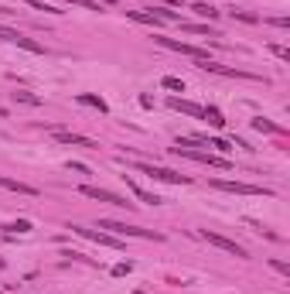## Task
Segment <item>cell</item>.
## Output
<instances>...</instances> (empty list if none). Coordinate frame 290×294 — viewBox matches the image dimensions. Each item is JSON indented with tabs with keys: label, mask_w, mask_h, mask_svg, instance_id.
<instances>
[{
	"label": "cell",
	"mask_w": 290,
	"mask_h": 294,
	"mask_svg": "<svg viewBox=\"0 0 290 294\" xmlns=\"http://www.w3.org/2000/svg\"><path fill=\"white\" fill-rule=\"evenodd\" d=\"M99 229H110L113 236H140V239H164L161 233H150V229L140 226H126V223H116V219H99Z\"/></svg>",
	"instance_id": "6da1fadb"
},
{
	"label": "cell",
	"mask_w": 290,
	"mask_h": 294,
	"mask_svg": "<svg viewBox=\"0 0 290 294\" xmlns=\"http://www.w3.org/2000/svg\"><path fill=\"white\" fill-rule=\"evenodd\" d=\"M78 195L96 199V202H106V205H120V209H130V205H134V202H126L123 195L110 192V188H96V185H78Z\"/></svg>",
	"instance_id": "7a4b0ae2"
},
{
	"label": "cell",
	"mask_w": 290,
	"mask_h": 294,
	"mask_svg": "<svg viewBox=\"0 0 290 294\" xmlns=\"http://www.w3.org/2000/svg\"><path fill=\"white\" fill-rule=\"evenodd\" d=\"M201 239H208L212 247H219L222 253H229V257H239V260H246V247H239L235 239L222 236V233H208V229H201Z\"/></svg>",
	"instance_id": "3957f363"
},
{
	"label": "cell",
	"mask_w": 290,
	"mask_h": 294,
	"mask_svg": "<svg viewBox=\"0 0 290 294\" xmlns=\"http://www.w3.org/2000/svg\"><path fill=\"white\" fill-rule=\"evenodd\" d=\"M219 192H235V195H273L270 188H259V185H246V181H225V178H215L212 181Z\"/></svg>",
	"instance_id": "277c9868"
},
{
	"label": "cell",
	"mask_w": 290,
	"mask_h": 294,
	"mask_svg": "<svg viewBox=\"0 0 290 294\" xmlns=\"http://www.w3.org/2000/svg\"><path fill=\"white\" fill-rule=\"evenodd\" d=\"M157 45L171 48V52H181V55L195 58V62H201V58H208V52H205V48H195V45H188V41H174V38H164V34H157Z\"/></svg>",
	"instance_id": "5b68a950"
},
{
	"label": "cell",
	"mask_w": 290,
	"mask_h": 294,
	"mask_svg": "<svg viewBox=\"0 0 290 294\" xmlns=\"http://www.w3.org/2000/svg\"><path fill=\"white\" fill-rule=\"evenodd\" d=\"M0 41H11V45H17V48H28V52H34V55H41V52H45V45H38V41H31V38H24L21 31L4 28V24H0Z\"/></svg>",
	"instance_id": "8992f818"
},
{
	"label": "cell",
	"mask_w": 290,
	"mask_h": 294,
	"mask_svg": "<svg viewBox=\"0 0 290 294\" xmlns=\"http://www.w3.org/2000/svg\"><path fill=\"white\" fill-rule=\"evenodd\" d=\"M137 168L144 171V175H150V178H157V181H171V185H188V175H178V171H171V168H157V164H137Z\"/></svg>",
	"instance_id": "52a82bcc"
},
{
	"label": "cell",
	"mask_w": 290,
	"mask_h": 294,
	"mask_svg": "<svg viewBox=\"0 0 290 294\" xmlns=\"http://www.w3.org/2000/svg\"><path fill=\"white\" fill-rule=\"evenodd\" d=\"M72 233H78V236H86L92 239V243H99V247H113V250H120V236H110V233H96V229H86V226H68Z\"/></svg>",
	"instance_id": "ba28073f"
},
{
	"label": "cell",
	"mask_w": 290,
	"mask_h": 294,
	"mask_svg": "<svg viewBox=\"0 0 290 294\" xmlns=\"http://www.w3.org/2000/svg\"><path fill=\"white\" fill-rule=\"evenodd\" d=\"M55 140L58 144H72V147H99L96 140H89L82 134H72V130H55Z\"/></svg>",
	"instance_id": "9c48e42d"
},
{
	"label": "cell",
	"mask_w": 290,
	"mask_h": 294,
	"mask_svg": "<svg viewBox=\"0 0 290 294\" xmlns=\"http://www.w3.org/2000/svg\"><path fill=\"white\" fill-rule=\"evenodd\" d=\"M0 188L17 192V195H38V188H34V185H24V181H17V178H4V175H0Z\"/></svg>",
	"instance_id": "30bf717a"
},
{
	"label": "cell",
	"mask_w": 290,
	"mask_h": 294,
	"mask_svg": "<svg viewBox=\"0 0 290 294\" xmlns=\"http://www.w3.org/2000/svg\"><path fill=\"white\" fill-rule=\"evenodd\" d=\"M171 110H178V113H188V116H201V106L198 103H188V100H181V96H171L168 100Z\"/></svg>",
	"instance_id": "8fae6325"
},
{
	"label": "cell",
	"mask_w": 290,
	"mask_h": 294,
	"mask_svg": "<svg viewBox=\"0 0 290 294\" xmlns=\"http://www.w3.org/2000/svg\"><path fill=\"white\" fill-rule=\"evenodd\" d=\"M78 103H82V106H92V110H99V113H110L106 100H102V96H92V92H78Z\"/></svg>",
	"instance_id": "7c38bea8"
},
{
	"label": "cell",
	"mask_w": 290,
	"mask_h": 294,
	"mask_svg": "<svg viewBox=\"0 0 290 294\" xmlns=\"http://www.w3.org/2000/svg\"><path fill=\"white\" fill-rule=\"evenodd\" d=\"M126 14H130L134 21H140V24H154V28H161V24H164L154 11H126Z\"/></svg>",
	"instance_id": "4fadbf2b"
},
{
	"label": "cell",
	"mask_w": 290,
	"mask_h": 294,
	"mask_svg": "<svg viewBox=\"0 0 290 294\" xmlns=\"http://www.w3.org/2000/svg\"><path fill=\"white\" fill-rule=\"evenodd\" d=\"M201 116H205V120H208L212 127H219V130L225 127V116H222V110H215V106H201Z\"/></svg>",
	"instance_id": "5bb4252c"
},
{
	"label": "cell",
	"mask_w": 290,
	"mask_h": 294,
	"mask_svg": "<svg viewBox=\"0 0 290 294\" xmlns=\"http://www.w3.org/2000/svg\"><path fill=\"white\" fill-rule=\"evenodd\" d=\"M11 100L14 103H24V106H41V96H34V92H28V89L11 92Z\"/></svg>",
	"instance_id": "9a60e30c"
},
{
	"label": "cell",
	"mask_w": 290,
	"mask_h": 294,
	"mask_svg": "<svg viewBox=\"0 0 290 294\" xmlns=\"http://www.w3.org/2000/svg\"><path fill=\"white\" fill-rule=\"evenodd\" d=\"M253 130H259V134H280V127L270 124V120H263V116H256V120H253Z\"/></svg>",
	"instance_id": "2e32d148"
},
{
	"label": "cell",
	"mask_w": 290,
	"mask_h": 294,
	"mask_svg": "<svg viewBox=\"0 0 290 294\" xmlns=\"http://www.w3.org/2000/svg\"><path fill=\"white\" fill-rule=\"evenodd\" d=\"M195 14L205 17V21H215V17H219V11H215L212 4H195Z\"/></svg>",
	"instance_id": "e0dca14e"
},
{
	"label": "cell",
	"mask_w": 290,
	"mask_h": 294,
	"mask_svg": "<svg viewBox=\"0 0 290 294\" xmlns=\"http://www.w3.org/2000/svg\"><path fill=\"white\" fill-rule=\"evenodd\" d=\"M184 31H191V34H208V38H215V28L212 24H181Z\"/></svg>",
	"instance_id": "ac0fdd59"
},
{
	"label": "cell",
	"mask_w": 290,
	"mask_h": 294,
	"mask_svg": "<svg viewBox=\"0 0 290 294\" xmlns=\"http://www.w3.org/2000/svg\"><path fill=\"white\" fill-rule=\"evenodd\" d=\"M161 86H164V89H171V92H184V82H181L178 76H164V79H161Z\"/></svg>",
	"instance_id": "d6986e66"
},
{
	"label": "cell",
	"mask_w": 290,
	"mask_h": 294,
	"mask_svg": "<svg viewBox=\"0 0 290 294\" xmlns=\"http://www.w3.org/2000/svg\"><path fill=\"white\" fill-rule=\"evenodd\" d=\"M130 188H134V195H137V199H140V202H150V205H161V199H157V195H150V192H144V188H137L134 181H130Z\"/></svg>",
	"instance_id": "ffe728a7"
},
{
	"label": "cell",
	"mask_w": 290,
	"mask_h": 294,
	"mask_svg": "<svg viewBox=\"0 0 290 294\" xmlns=\"http://www.w3.org/2000/svg\"><path fill=\"white\" fill-rule=\"evenodd\" d=\"M205 144L215 147V151H222V154H229V151H232V144H229V140H222V137H212V140H205Z\"/></svg>",
	"instance_id": "44dd1931"
},
{
	"label": "cell",
	"mask_w": 290,
	"mask_h": 294,
	"mask_svg": "<svg viewBox=\"0 0 290 294\" xmlns=\"http://www.w3.org/2000/svg\"><path fill=\"white\" fill-rule=\"evenodd\" d=\"M11 233H31V223H28V219H17V223H11Z\"/></svg>",
	"instance_id": "7402d4cb"
},
{
	"label": "cell",
	"mask_w": 290,
	"mask_h": 294,
	"mask_svg": "<svg viewBox=\"0 0 290 294\" xmlns=\"http://www.w3.org/2000/svg\"><path fill=\"white\" fill-rule=\"evenodd\" d=\"M68 4H75V7H86V11H102V4H96V0H68Z\"/></svg>",
	"instance_id": "603a6c76"
},
{
	"label": "cell",
	"mask_w": 290,
	"mask_h": 294,
	"mask_svg": "<svg viewBox=\"0 0 290 294\" xmlns=\"http://www.w3.org/2000/svg\"><path fill=\"white\" fill-rule=\"evenodd\" d=\"M130 271H134V263L123 260V263H116V267H113V277H123V274H130Z\"/></svg>",
	"instance_id": "cb8c5ba5"
},
{
	"label": "cell",
	"mask_w": 290,
	"mask_h": 294,
	"mask_svg": "<svg viewBox=\"0 0 290 294\" xmlns=\"http://www.w3.org/2000/svg\"><path fill=\"white\" fill-rule=\"evenodd\" d=\"M232 14L239 17V21H246V24H256V21H259L256 14H249V11H232Z\"/></svg>",
	"instance_id": "d4e9b609"
},
{
	"label": "cell",
	"mask_w": 290,
	"mask_h": 294,
	"mask_svg": "<svg viewBox=\"0 0 290 294\" xmlns=\"http://www.w3.org/2000/svg\"><path fill=\"white\" fill-rule=\"evenodd\" d=\"M270 52H273L277 58H283V62H290V52H287L283 45H270Z\"/></svg>",
	"instance_id": "484cf974"
},
{
	"label": "cell",
	"mask_w": 290,
	"mask_h": 294,
	"mask_svg": "<svg viewBox=\"0 0 290 294\" xmlns=\"http://www.w3.org/2000/svg\"><path fill=\"white\" fill-rule=\"evenodd\" d=\"M270 267H273V271H280V274H287V277H290V263H283V260H270Z\"/></svg>",
	"instance_id": "4316f807"
},
{
	"label": "cell",
	"mask_w": 290,
	"mask_h": 294,
	"mask_svg": "<svg viewBox=\"0 0 290 294\" xmlns=\"http://www.w3.org/2000/svg\"><path fill=\"white\" fill-rule=\"evenodd\" d=\"M31 7H38V11H48V14H58L51 4H45V0H31Z\"/></svg>",
	"instance_id": "83f0119b"
},
{
	"label": "cell",
	"mask_w": 290,
	"mask_h": 294,
	"mask_svg": "<svg viewBox=\"0 0 290 294\" xmlns=\"http://www.w3.org/2000/svg\"><path fill=\"white\" fill-rule=\"evenodd\" d=\"M157 4H164V7H181L184 0H157Z\"/></svg>",
	"instance_id": "f1b7e54d"
},
{
	"label": "cell",
	"mask_w": 290,
	"mask_h": 294,
	"mask_svg": "<svg viewBox=\"0 0 290 294\" xmlns=\"http://www.w3.org/2000/svg\"><path fill=\"white\" fill-rule=\"evenodd\" d=\"M0 14H14V11H7V7H0Z\"/></svg>",
	"instance_id": "f546056e"
},
{
	"label": "cell",
	"mask_w": 290,
	"mask_h": 294,
	"mask_svg": "<svg viewBox=\"0 0 290 294\" xmlns=\"http://www.w3.org/2000/svg\"><path fill=\"white\" fill-rule=\"evenodd\" d=\"M0 267H4V260H0Z\"/></svg>",
	"instance_id": "4dcf8cb0"
}]
</instances>
